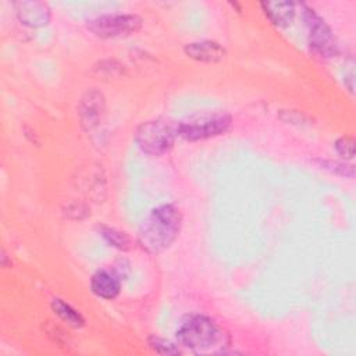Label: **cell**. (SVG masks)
Masks as SVG:
<instances>
[{"label":"cell","mask_w":356,"mask_h":356,"mask_svg":"<svg viewBox=\"0 0 356 356\" xmlns=\"http://www.w3.org/2000/svg\"><path fill=\"white\" fill-rule=\"evenodd\" d=\"M177 125L165 120H152L142 122L135 131V142L139 149L150 156L167 153L175 142Z\"/></svg>","instance_id":"3"},{"label":"cell","mask_w":356,"mask_h":356,"mask_svg":"<svg viewBox=\"0 0 356 356\" xmlns=\"http://www.w3.org/2000/svg\"><path fill=\"white\" fill-rule=\"evenodd\" d=\"M78 118L82 129L92 131L103 120L106 111L104 95L96 88L88 89L78 103Z\"/></svg>","instance_id":"7"},{"label":"cell","mask_w":356,"mask_h":356,"mask_svg":"<svg viewBox=\"0 0 356 356\" xmlns=\"http://www.w3.org/2000/svg\"><path fill=\"white\" fill-rule=\"evenodd\" d=\"M90 291L102 299H115L121 291L118 277L108 270H97L90 278Z\"/></svg>","instance_id":"10"},{"label":"cell","mask_w":356,"mask_h":356,"mask_svg":"<svg viewBox=\"0 0 356 356\" xmlns=\"http://www.w3.org/2000/svg\"><path fill=\"white\" fill-rule=\"evenodd\" d=\"M182 213L175 204H161L150 211L138 231V242L152 254L167 250L178 238Z\"/></svg>","instance_id":"1"},{"label":"cell","mask_w":356,"mask_h":356,"mask_svg":"<svg viewBox=\"0 0 356 356\" xmlns=\"http://www.w3.org/2000/svg\"><path fill=\"white\" fill-rule=\"evenodd\" d=\"M184 51L189 58L207 64L220 63L225 57V49L214 40L191 42L185 44Z\"/></svg>","instance_id":"9"},{"label":"cell","mask_w":356,"mask_h":356,"mask_svg":"<svg viewBox=\"0 0 356 356\" xmlns=\"http://www.w3.org/2000/svg\"><path fill=\"white\" fill-rule=\"evenodd\" d=\"M51 309L70 327L81 328V327L85 325V318L82 317V314L78 310H75L71 305L65 303L63 299H58V298L53 299L51 300Z\"/></svg>","instance_id":"12"},{"label":"cell","mask_w":356,"mask_h":356,"mask_svg":"<svg viewBox=\"0 0 356 356\" xmlns=\"http://www.w3.org/2000/svg\"><path fill=\"white\" fill-rule=\"evenodd\" d=\"M318 164L321 168L339 175L345 178H353L355 177V167L352 164L343 163V161H334V160H318Z\"/></svg>","instance_id":"14"},{"label":"cell","mask_w":356,"mask_h":356,"mask_svg":"<svg viewBox=\"0 0 356 356\" xmlns=\"http://www.w3.org/2000/svg\"><path fill=\"white\" fill-rule=\"evenodd\" d=\"M303 18L309 28V46L321 57H334L338 53V43L327 22L310 7L303 6Z\"/></svg>","instance_id":"6"},{"label":"cell","mask_w":356,"mask_h":356,"mask_svg":"<svg viewBox=\"0 0 356 356\" xmlns=\"http://www.w3.org/2000/svg\"><path fill=\"white\" fill-rule=\"evenodd\" d=\"M231 117L228 114H206L192 117L177 124L178 136L186 140H202L222 135L231 127Z\"/></svg>","instance_id":"4"},{"label":"cell","mask_w":356,"mask_h":356,"mask_svg":"<svg viewBox=\"0 0 356 356\" xmlns=\"http://www.w3.org/2000/svg\"><path fill=\"white\" fill-rule=\"evenodd\" d=\"M334 147L337 153L345 160H352L355 157V139L352 136L343 135L338 138L334 143Z\"/></svg>","instance_id":"16"},{"label":"cell","mask_w":356,"mask_h":356,"mask_svg":"<svg viewBox=\"0 0 356 356\" xmlns=\"http://www.w3.org/2000/svg\"><path fill=\"white\" fill-rule=\"evenodd\" d=\"M14 6L19 22L26 26L39 28L47 25L50 21V8L43 1H17Z\"/></svg>","instance_id":"8"},{"label":"cell","mask_w":356,"mask_h":356,"mask_svg":"<svg viewBox=\"0 0 356 356\" xmlns=\"http://www.w3.org/2000/svg\"><path fill=\"white\" fill-rule=\"evenodd\" d=\"M86 28L102 39L124 38L142 28V18L136 14H106L89 19Z\"/></svg>","instance_id":"5"},{"label":"cell","mask_w":356,"mask_h":356,"mask_svg":"<svg viewBox=\"0 0 356 356\" xmlns=\"http://www.w3.org/2000/svg\"><path fill=\"white\" fill-rule=\"evenodd\" d=\"M260 7L277 26H288L295 15V3L292 1H261Z\"/></svg>","instance_id":"11"},{"label":"cell","mask_w":356,"mask_h":356,"mask_svg":"<svg viewBox=\"0 0 356 356\" xmlns=\"http://www.w3.org/2000/svg\"><path fill=\"white\" fill-rule=\"evenodd\" d=\"M100 234L111 246H114L120 250H128L131 248V239L122 231H118L111 227H102Z\"/></svg>","instance_id":"13"},{"label":"cell","mask_w":356,"mask_h":356,"mask_svg":"<svg viewBox=\"0 0 356 356\" xmlns=\"http://www.w3.org/2000/svg\"><path fill=\"white\" fill-rule=\"evenodd\" d=\"M181 346L193 352H209L216 346L228 345L227 332L207 316L193 314L181 321L175 331Z\"/></svg>","instance_id":"2"},{"label":"cell","mask_w":356,"mask_h":356,"mask_svg":"<svg viewBox=\"0 0 356 356\" xmlns=\"http://www.w3.org/2000/svg\"><path fill=\"white\" fill-rule=\"evenodd\" d=\"M147 345L152 350H154L156 353H160V355H178L179 353L178 346H175L172 342L159 338V337H150L147 339Z\"/></svg>","instance_id":"15"}]
</instances>
